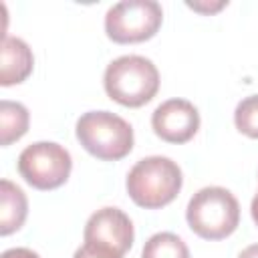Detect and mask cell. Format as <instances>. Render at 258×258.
Returning <instances> with one entry per match:
<instances>
[{
	"label": "cell",
	"instance_id": "6da1fadb",
	"mask_svg": "<svg viewBox=\"0 0 258 258\" xmlns=\"http://www.w3.org/2000/svg\"><path fill=\"white\" fill-rule=\"evenodd\" d=\"M129 198L147 210H157L175 200L181 189V169L175 161L161 155L139 159L127 173Z\"/></svg>",
	"mask_w": 258,
	"mask_h": 258
},
{
	"label": "cell",
	"instance_id": "7a4b0ae2",
	"mask_svg": "<svg viewBox=\"0 0 258 258\" xmlns=\"http://www.w3.org/2000/svg\"><path fill=\"white\" fill-rule=\"evenodd\" d=\"M103 85L107 95L119 105L141 107L155 97L159 89V73L149 58L125 54L107 64Z\"/></svg>",
	"mask_w": 258,
	"mask_h": 258
},
{
	"label": "cell",
	"instance_id": "3957f363",
	"mask_svg": "<svg viewBox=\"0 0 258 258\" xmlns=\"http://www.w3.org/2000/svg\"><path fill=\"white\" fill-rule=\"evenodd\" d=\"M185 218L189 228L206 240H222L230 236L240 222V206L226 187H202L187 204Z\"/></svg>",
	"mask_w": 258,
	"mask_h": 258
},
{
	"label": "cell",
	"instance_id": "277c9868",
	"mask_svg": "<svg viewBox=\"0 0 258 258\" xmlns=\"http://www.w3.org/2000/svg\"><path fill=\"white\" fill-rule=\"evenodd\" d=\"M77 139L81 145L103 161L123 159L133 149L131 125L109 111H89L77 121Z\"/></svg>",
	"mask_w": 258,
	"mask_h": 258
},
{
	"label": "cell",
	"instance_id": "5b68a950",
	"mask_svg": "<svg viewBox=\"0 0 258 258\" xmlns=\"http://www.w3.org/2000/svg\"><path fill=\"white\" fill-rule=\"evenodd\" d=\"M163 20V10L155 0H125L107 10L105 32L113 42H143L155 36Z\"/></svg>",
	"mask_w": 258,
	"mask_h": 258
},
{
	"label": "cell",
	"instance_id": "8992f818",
	"mask_svg": "<svg viewBox=\"0 0 258 258\" xmlns=\"http://www.w3.org/2000/svg\"><path fill=\"white\" fill-rule=\"evenodd\" d=\"M71 153L52 141H38L28 145L18 157V171L26 183L36 189L60 187L71 173Z\"/></svg>",
	"mask_w": 258,
	"mask_h": 258
},
{
	"label": "cell",
	"instance_id": "52a82bcc",
	"mask_svg": "<svg viewBox=\"0 0 258 258\" xmlns=\"http://www.w3.org/2000/svg\"><path fill=\"white\" fill-rule=\"evenodd\" d=\"M85 242L103 246L123 256L133 244V224L129 216L119 208L97 210L85 226Z\"/></svg>",
	"mask_w": 258,
	"mask_h": 258
},
{
	"label": "cell",
	"instance_id": "ba28073f",
	"mask_svg": "<svg viewBox=\"0 0 258 258\" xmlns=\"http://www.w3.org/2000/svg\"><path fill=\"white\" fill-rule=\"evenodd\" d=\"M151 127L167 143H185L200 129V113L185 99H169L153 111Z\"/></svg>",
	"mask_w": 258,
	"mask_h": 258
},
{
	"label": "cell",
	"instance_id": "9c48e42d",
	"mask_svg": "<svg viewBox=\"0 0 258 258\" xmlns=\"http://www.w3.org/2000/svg\"><path fill=\"white\" fill-rule=\"evenodd\" d=\"M0 83L4 87L22 83L34 64L32 50L16 36H2V60H0Z\"/></svg>",
	"mask_w": 258,
	"mask_h": 258
},
{
	"label": "cell",
	"instance_id": "30bf717a",
	"mask_svg": "<svg viewBox=\"0 0 258 258\" xmlns=\"http://www.w3.org/2000/svg\"><path fill=\"white\" fill-rule=\"evenodd\" d=\"M26 214H28V202L24 191L16 183L2 179L0 181V234L8 236L20 230L26 220Z\"/></svg>",
	"mask_w": 258,
	"mask_h": 258
},
{
	"label": "cell",
	"instance_id": "8fae6325",
	"mask_svg": "<svg viewBox=\"0 0 258 258\" xmlns=\"http://www.w3.org/2000/svg\"><path fill=\"white\" fill-rule=\"evenodd\" d=\"M28 109L22 103L14 101H2L0 103V143L10 145L12 141H18L28 131Z\"/></svg>",
	"mask_w": 258,
	"mask_h": 258
},
{
	"label": "cell",
	"instance_id": "7c38bea8",
	"mask_svg": "<svg viewBox=\"0 0 258 258\" xmlns=\"http://www.w3.org/2000/svg\"><path fill=\"white\" fill-rule=\"evenodd\" d=\"M141 258H189V250L177 234L159 232L145 242Z\"/></svg>",
	"mask_w": 258,
	"mask_h": 258
},
{
	"label": "cell",
	"instance_id": "4fadbf2b",
	"mask_svg": "<svg viewBox=\"0 0 258 258\" xmlns=\"http://www.w3.org/2000/svg\"><path fill=\"white\" fill-rule=\"evenodd\" d=\"M234 123L240 133L258 139V95L246 97L234 111Z\"/></svg>",
	"mask_w": 258,
	"mask_h": 258
},
{
	"label": "cell",
	"instance_id": "5bb4252c",
	"mask_svg": "<svg viewBox=\"0 0 258 258\" xmlns=\"http://www.w3.org/2000/svg\"><path fill=\"white\" fill-rule=\"evenodd\" d=\"M73 258H123V256H119V254H115V252H111V250H107V248H103V246L85 242V244L75 252Z\"/></svg>",
	"mask_w": 258,
	"mask_h": 258
},
{
	"label": "cell",
	"instance_id": "9a60e30c",
	"mask_svg": "<svg viewBox=\"0 0 258 258\" xmlns=\"http://www.w3.org/2000/svg\"><path fill=\"white\" fill-rule=\"evenodd\" d=\"M2 258H40V256L28 248H10L2 254Z\"/></svg>",
	"mask_w": 258,
	"mask_h": 258
},
{
	"label": "cell",
	"instance_id": "2e32d148",
	"mask_svg": "<svg viewBox=\"0 0 258 258\" xmlns=\"http://www.w3.org/2000/svg\"><path fill=\"white\" fill-rule=\"evenodd\" d=\"M187 6L194 8V10H200V12H214V10H220L222 6H226V2H218L216 6H212V4H210V6H198V4H191V2H189Z\"/></svg>",
	"mask_w": 258,
	"mask_h": 258
},
{
	"label": "cell",
	"instance_id": "e0dca14e",
	"mask_svg": "<svg viewBox=\"0 0 258 258\" xmlns=\"http://www.w3.org/2000/svg\"><path fill=\"white\" fill-rule=\"evenodd\" d=\"M238 258H258V244H252V246L244 248Z\"/></svg>",
	"mask_w": 258,
	"mask_h": 258
},
{
	"label": "cell",
	"instance_id": "ac0fdd59",
	"mask_svg": "<svg viewBox=\"0 0 258 258\" xmlns=\"http://www.w3.org/2000/svg\"><path fill=\"white\" fill-rule=\"evenodd\" d=\"M250 212H252V218H254V222H256V226H258V194H256V196H254V200H252Z\"/></svg>",
	"mask_w": 258,
	"mask_h": 258
}]
</instances>
